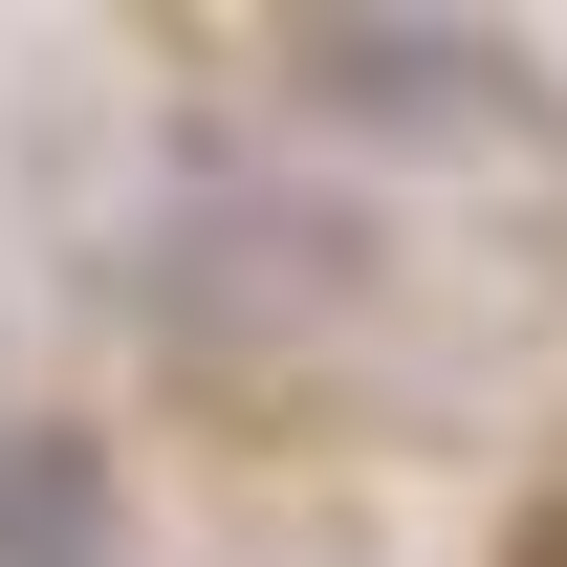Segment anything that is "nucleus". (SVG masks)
<instances>
[{
  "mask_svg": "<svg viewBox=\"0 0 567 567\" xmlns=\"http://www.w3.org/2000/svg\"><path fill=\"white\" fill-rule=\"evenodd\" d=\"M284 87H328L350 132H524V44L502 22H284Z\"/></svg>",
  "mask_w": 567,
  "mask_h": 567,
  "instance_id": "nucleus-1",
  "label": "nucleus"
},
{
  "mask_svg": "<svg viewBox=\"0 0 567 567\" xmlns=\"http://www.w3.org/2000/svg\"><path fill=\"white\" fill-rule=\"evenodd\" d=\"M132 502H110V436L87 415H0V567H110Z\"/></svg>",
  "mask_w": 567,
  "mask_h": 567,
  "instance_id": "nucleus-2",
  "label": "nucleus"
}]
</instances>
